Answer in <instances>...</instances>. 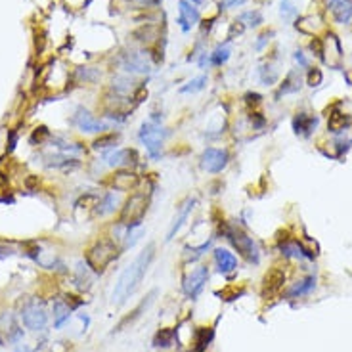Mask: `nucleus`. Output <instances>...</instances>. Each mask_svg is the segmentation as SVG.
<instances>
[{
    "instance_id": "nucleus-1",
    "label": "nucleus",
    "mask_w": 352,
    "mask_h": 352,
    "mask_svg": "<svg viewBox=\"0 0 352 352\" xmlns=\"http://www.w3.org/2000/svg\"><path fill=\"white\" fill-rule=\"evenodd\" d=\"M153 257H155V243H147L146 249L142 251L138 257L134 258L125 270L121 272L117 283H115V289L111 293V302L113 304L121 306V304H125L130 299V295L142 283V279L146 276V272L149 268L151 260H153Z\"/></svg>"
},
{
    "instance_id": "nucleus-2",
    "label": "nucleus",
    "mask_w": 352,
    "mask_h": 352,
    "mask_svg": "<svg viewBox=\"0 0 352 352\" xmlns=\"http://www.w3.org/2000/svg\"><path fill=\"white\" fill-rule=\"evenodd\" d=\"M147 213V197L146 193H132L126 199V203L121 209L119 214V224L126 228H138L144 214Z\"/></svg>"
},
{
    "instance_id": "nucleus-3",
    "label": "nucleus",
    "mask_w": 352,
    "mask_h": 352,
    "mask_svg": "<svg viewBox=\"0 0 352 352\" xmlns=\"http://www.w3.org/2000/svg\"><path fill=\"white\" fill-rule=\"evenodd\" d=\"M117 255L119 253H117L115 243L109 241V239H100V241H96L94 245L88 249L86 260L96 272H102V270H105L107 264H111L115 258H117Z\"/></svg>"
},
{
    "instance_id": "nucleus-4",
    "label": "nucleus",
    "mask_w": 352,
    "mask_h": 352,
    "mask_svg": "<svg viewBox=\"0 0 352 352\" xmlns=\"http://www.w3.org/2000/svg\"><path fill=\"white\" fill-rule=\"evenodd\" d=\"M138 136H140V140H142V144L146 146L147 153L151 155L153 159H157V157L161 155L163 138H165V134H163V128H161V125H159V121H153V119H151V121L142 123Z\"/></svg>"
},
{
    "instance_id": "nucleus-5",
    "label": "nucleus",
    "mask_w": 352,
    "mask_h": 352,
    "mask_svg": "<svg viewBox=\"0 0 352 352\" xmlns=\"http://www.w3.org/2000/svg\"><path fill=\"white\" fill-rule=\"evenodd\" d=\"M224 235L228 237V241L239 251L241 257H245L249 262H255V264L258 262V247L257 243L253 241V237H249L239 228H230V226L224 228Z\"/></svg>"
},
{
    "instance_id": "nucleus-6",
    "label": "nucleus",
    "mask_w": 352,
    "mask_h": 352,
    "mask_svg": "<svg viewBox=\"0 0 352 352\" xmlns=\"http://www.w3.org/2000/svg\"><path fill=\"white\" fill-rule=\"evenodd\" d=\"M21 320L25 323V327L31 331H44L48 325V314L46 308L37 301L27 302L21 310Z\"/></svg>"
},
{
    "instance_id": "nucleus-7",
    "label": "nucleus",
    "mask_w": 352,
    "mask_h": 352,
    "mask_svg": "<svg viewBox=\"0 0 352 352\" xmlns=\"http://www.w3.org/2000/svg\"><path fill=\"white\" fill-rule=\"evenodd\" d=\"M228 161H230V153L228 149H218V147H207L203 155H201V169L211 172V174H218L226 169Z\"/></svg>"
},
{
    "instance_id": "nucleus-8",
    "label": "nucleus",
    "mask_w": 352,
    "mask_h": 352,
    "mask_svg": "<svg viewBox=\"0 0 352 352\" xmlns=\"http://www.w3.org/2000/svg\"><path fill=\"white\" fill-rule=\"evenodd\" d=\"M207 279H209V268H207V266H197V268H193V270L186 276V279H184V293L188 295V297H191V299H195V297L203 291Z\"/></svg>"
},
{
    "instance_id": "nucleus-9",
    "label": "nucleus",
    "mask_w": 352,
    "mask_h": 352,
    "mask_svg": "<svg viewBox=\"0 0 352 352\" xmlns=\"http://www.w3.org/2000/svg\"><path fill=\"white\" fill-rule=\"evenodd\" d=\"M73 125L81 132H103L107 130V125L103 123L102 119L94 117L90 111L79 107L77 113L73 115Z\"/></svg>"
},
{
    "instance_id": "nucleus-10",
    "label": "nucleus",
    "mask_w": 352,
    "mask_h": 352,
    "mask_svg": "<svg viewBox=\"0 0 352 352\" xmlns=\"http://www.w3.org/2000/svg\"><path fill=\"white\" fill-rule=\"evenodd\" d=\"M327 8L335 17V21L341 25H350L352 23V0H325Z\"/></svg>"
},
{
    "instance_id": "nucleus-11",
    "label": "nucleus",
    "mask_w": 352,
    "mask_h": 352,
    "mask_svg": "<svg viewBox=\"0 0 352 352\" xmlns=\"http://www.w3.org/2000/svg\"><path fill=\"white\" fill-rule=\"evenodd\" d=\"M178 10H180V17H178V23H180V27H182V31H190L191 25H195V23L199 21V10L193 4H190V2H186V0H180L178 2Z\"/></svg>"
},
{
    "instance_id": "nucleus-12",
    "label": "nucleus",
    "mask_w": 352,
    "mask_h": 352,
    "mask_svg": "<svg viewBox=\"0 0 352 352\" xmlns=\"http://www.w3.org/2000/svg\"><path fill=\"white\" fill-rule=\"evenodd\" d=\"M283 279H285V274L281 270H278V268H274V270L268 272V274L264 276V283H262L264 297H266V295L278 293L279 289H281V285H283Z\"/></svg>"
},
{
    "instance_id": "nucleus-13",
    "label": "nucleus",
    "mask_w": 352,
    "mask_h": 352,
    "mask_svg": "<svg viewBox=\"0 0 352 352\" xmlns=\"http://www.w3.org/2000/svg\"><path fill=\"white\" fill-rule=\"evenodd\" d=\"M136 159H138V157H136V151H134V149H115V151H111V153L105 157V161H107L109 167H125V165L134 163Z\"/></svg>"
},
{
    "instance_id": "nucleus-14",
    "label": "nucleus",
    "mask_w": 352,
    "mask_h": 352,
    "mask_svg": "<svg viewBox=\"0 0 352 352\" xmlns=\"http://www.w3.org/2000/svg\"><path fill=\"white\" fill-rule=\"evenodd\" d=\"M125 67L128 71H134V73H149V71H151V69H149L151 65H149V61L146 59V56H144V54H138V52L126 54Z\"/></svg>"
},
{
    "instance_id": "nucleus-15",
    "label": "nucleus",
    "mask_w": 352,
    "mask_h": 352,
    "mask_svg": "<svg viewBox=\"0 0 352 352\" xmlns=\"http://www.w3.org/2000/svg\"><path fill=\"white\" fill-rule=\"evenodd\" d=\"M214 260H216V266L222 274L234 272L237 268V258L228 249H214Z\"/></svg>"
},
{
    "instance_id": "nucleus-16",
    "label": "nucleus",
    "mask_w": 352,
    "mask_h": 352,
    "mask_svg": "<svg viewBox=\"0 0 352 352\" xmlns=\"http://www.w3.org/2000/svg\"><path fill=\"white\" fill-rule=\"evenodd\" d=\"M113 188L117 191H130L136 188L138 184V176L132 174V172H126V170H121L117 174L113 176Z\"/></svg>"
},
{
    "instance_id": "nucleus-17",
    "label": "nucleus",
    "mask_w": 352,
    "mask_h": 352,
    "mask_svg": "<svg viewBox=\"0 0 352 352\" xmlns=\"http://www.w3.org/2000/svg\"><path fill=\"white\" fill-rule=\"evenodd\" d=\"M193 205H195V199H188V201H186V203L182 205L180 213H178V216H174V222H172V226H170L169 234H167V241H170V239H172V237L176 235V232H178V230L182 228V224L186 222V218L190 216Z\"/></svg>"
},
{
    "instance_id": "nucleus-18",
    "label": "nucleus",
    "mask_w": 352,
    "mask_h": 352,
    "mask_svg": "<svg viewBox=\"0 0 352 352\" xmlns=\"http://www.w3.org/2000/svg\"><path fill=\"white\" fill-rule=\"evenodd\" d=\"M316 125H318V119L310 117L306 113H299V115L293 119L295 132H297V134H302V136H310V132L314 130Z\"/></svg>"
},
{
    "instance_id": "nucleus-19",
    "label": "nucleus",
    "mask_w": 352,
    "mask_h": 352,
    "mask_svg": "<svg viewBox=\"0 0 352 352\" xmlns=\"http://www.w3.org/2000/svg\"><path fill=\"white\" fill-rule=\"evenodd\" d=\"M299 88H301V75L297 73V71H291V73L285 77V81H283L281 88H279L278 98L281 94H291V92H297Z\"/></svg>"
},
{
    "instance_id": "nucleus-20",
    "label": "nucleus",
    "mask_w": 352,
    "mask_h": 352,
    "mask_svg": "<svg viewBox=\"0 0 352 352\" xmlns=\"http://www.w3.org/2000/svg\"><path fill=\"white\" fill-rule=\"evenodd\" d=\"M316 285V279L314 276H310V278L302 279V281H299L297 285H293L289 291H287V297H302V295L310 293L312 289H314Z\"/></svg>"
},
{
    "instance_id": "nucleus-21",
    "label": "nucleus",
    "mask_w": 352,
    "mask_h": 352,
    "mask_svg": "<svg viewBox=\"0 0 352 352\" xmlns=\"http://www.w3.org/2000/svg\"><path fill=\"white\" fill-rule=\"evenodd\" d=\"M346 125H348V117H346L345 113H341V111H333V113L329 115V123H327V126H329L331 132H341Z\"/></svg>"
},
{
    "instance_id": "nucleus-22",
    "label": "nucleus",
    "mask_w": 352,
    "mask_h": 352,
    "mask_svg": "<svg viewBox=\"0 0 352 352\" xmlns=\"http://www.w3.org/2000/svg\"><path fill=\"white\" fill-rule=\"evenodd\" d=\"M117 195L115 193H107L103 199H100L98 203V214H107V213H113L117 209Z\"/></svg>"
},
{
    "instance_id": "nucleus-23",
    "label": "nucleus",
    "mask_w": 352,
    "mask_h": 352,
    "mask_svg": "<svg viewBox=\"0 0 352 352\" xmlns=\"http://www.w3.org/2000/svg\"><path fill=\"white\" fill-rule=\"evenodd\" d=\"M279 14H281V17H283L285 21H293L295 17H297V14H299V10H297V4H295L293 0H281V6H279Z\"/></svg>"
},
{
    "instance_id": "nucleus-24",
    "label": "nucleus",
    "mask_w": 352,
    "mask_h": 352,
    "mask_svg": "<svg viewBox=\"0 0 352 352\" xmlns=\"http://www.w3.org/2000/svg\"><path fill=\"white\" fill-rule=\"evenodd\" d=\"M119 140V134H115V132H107V134H102L100 138L94 140V144H92V147L94 149H105V147H111L115 146Z\"/></svg>"
},
{
    "instance_id": "nucleus-25",
    "label": "nucleus",
    "mask_w": 352,
    "mask_h": 352,
    "mask_svg": "<svg viewBox=\"0 0 352 352\" xmlns=\"http://www.w3.org/2000/svg\"><path fill=\"white\" fill-rule=\"evenodd\" d=\"M207 84V77L205 75H201V77H195V79H191L188 84H184L182 88H180V92L182 94H193V92H199V90H203Z\"/></svg>"
},
{
    "instance_id": "nucleus-26",
    "label": "nucleus",
    "mask_w": 352,
    "mask_h": 352,
    "mask_svg": "<svg viewBox=\"0 0 352 352\" xmlns=\"http://www.w3.org/2000/svg\"><path fill=\"white\" fill-rule=\"evenodd\" d=\"M230 54H232V50H230L228 44L218 46V48L211 54V63H213V65H222V63H226L228 58H230Z\"/></svg>"
},
{
    "instance_id": "nucleus-27",
    "label": "nucleus",
    "mask_w": 352,
    "mask_h": 352,
    "mask_svg": "<svg viewBox=\"0 0 352 352\" xmlns=\"http://www.w3.org/2000/svg\"><path fill=\"white\" fill-rule=\"evenodd\" d=\"M213 337H214V331L213 329H199V333H197V341H195V345H197V350L201 352V350H205L207 346H209V343L213 341Z\"/></svg>"
},
{
    "instance_id": "nucleus-28",
    "label": "nucleus",
    "mask_w": 352,
    "mask_h": 352,
    "mask_svg": "<svg viewBox=\"0 0 352 352\" xmlns=\"http://www.w3.org/2000/svg\"><path fill=\"white\" fill-rule=\"evenodd\" d=\"M172 339H174V331H170V329H161L157 335H155V346H170L172 345Z\"/></svg>"
},
{
    "instance_id": "nucleus-29",
    "label": "nucleus",
    "mask_w": 352,
    "mask_h": 352,
    "mask_svg": "<svg viewBox=\"0 0 352 352\" xmlns=\"http://www.w3.org/2000/svg\"><path fill=\"white\" fill-rule=\"evenodd\" d=\"M239 21H247L245 25H249V27H258L262 23V15H260V12H243L239 15Z\"/></svg>"
},
{
    "instance_id": "nucleus-30",
    "label": "nucleus",
    "mask_w": 352,
    "mask_h": 352,
    "mask_svg": "<svg viewBox=\"0 0 352 352\" xmlns=\"http://www.w3.org/2000/svg\"><path fill=\"white\" fill-rule=\"evenodd\" d=\"M260 81H262L264 84H274V82L278 81V71H276L272 65L260 67Z\"/></svg>"
},
{
    "instance_id": "nucleus-31",
    "label": "nucleus",
    "mask_w": 352,
    "mask_h": 352,
    "mask_svg": "<svg viewBox=\"0 0 352 352\" xmlns=\"http://www.w3.org/2000/svg\"><path fill=\"white\" fill-rule=\"evenodd\" d=\"M54 316H56V327H61L63 322L69 320V308H67L65 304L58 302V304L54 306Z\"/></svg>"
},
{
    "instance_id": "nucleus-32",
    "label": "nucleus",
    "mask_w": 352,
    "mask_h": 352,
    "mask_svg": "<svg viewBox=\"0 0 352 352\" xmlns=\"http://www.w3.org/2000/svg\"><path fill=\"white\" fill-rule=\"evenodd\" d=\"M322 79H323V75L320 69H310V71H308V84H310V86H320V84H322Z\"/></svg>"
},
{
    "instance_id": "nucleus-33",
    "label": "nucleus",
    "mask_w": 352,
    "mask_h": 352,
    "mask_svg": "<svg viewBox=\"0 0 352 352\" xmlns=\"http://www.w3.org/2000/svg\"><path fill=\"white\" fill-rule=\"evenodd\" d=\"M310 48H312V52H314L318 58L323 59V46H322V40H320V38H314V40L310 42Z\"/></svg>"
},
{
    "instance_id": "nucleus-34",
    "label": "nucleus",
    "mask_w": 352,
    "mask_h": 352,
    "mask_svg": "<svg viewBox=\"0 0 352 352\" xmlns=\"http://www.w3.org/2000/svg\"><path fill=\"white\" fill-rule=\"evenodd\" d=\"M243 29H245V25H243L241 21H235V23H232V27H230V33H228V37H230V38H234L235 35H241Z\"/></svg>"
},
{
    "instance_id": "nucleus-35",
    "label": "nucleus",
    "mask_w": 352,
    "mask_h": 352,
    "mask_svg": "<svg viewBox=\"0 0 352 352\" xmlns=\"http://www.w3.org/2000/svg\"><path fill=\"white\" fill-rule=\"evenodd\" d=\"M295 59L297 63H301V67H308V59L302 56V52H295Z\"/></svg>"
},
{
    "instance_id": "nucleus-36",
    "label": "nucleus",
    "mask_w": 352,
    "mask_h": 352,
    "mask_svg": "<svg viewBox=\"0 0 352 352\" xmlns=\"http://www.w3.org/2000/svg\"><path fill=\"white\" fill-rule=\"evenodd\" d=\"M245 100H247V103H255V105H257V103H260V96L258 94H247L245 96Z\"/></svg>"
},
{
    "instance_id": "nucleus-37",
    "label": "nucleus",
    "mask_w": 352,
    "mask_h": 352,
    "mask_svg": "<svg viewBox=\"0 0 352 352\" xmlns=\"http://www.w3.org/2000/svg\"><path fill=\"white\" fill-rule=\"evenodd\" d=\"M247 0H224V6H230V8H234V6H241V4H245Z\"/></svg>"
},
{
    "instance_id": "nucleus-38",
    "label": "nucleus",
    "mask_w": 352,
    "mask_h": 352,
    "mask_svg": "<svg viewBox=\"0 0 352 352\" xmlns=\"http://www.w3.org/2000/svg\"><path fill=\"white\" fill-rule=\"evenodd\" d=\"M258 38H260V40L255 44V48H257V50H262V46L266 44V40H268V35H262V37H258Z\"/></svg>"
},
{
    "instance_id": "nucleus-39",
    "label": "nucleus",
    "mask_w": 352,
    "mask_h": 352,
    "mask_svg": "<svg viewBox=\"0 0 352 352\" xmlns=\"http://www.w3.org/2000/svg\"><path fill=\"white\" fill-rule=\"evenodd\" d=\"M191 2H195V4H199V2H201V0H191Z\"/></svg>"
},
{
    "instance_id": "nucleus-40",
    "label": "nucleus",
    "mask_w": 352,
    "mask_h": 352,
    "mask_svg": "<svg viewBox=\"0 0 352 352\" xmlns=\"http://www.w3.org/2000/svg\"><path fill=\"white\" fill-rule=\"evenodd\" d=\"M151 2H155V4H157V2H161V0H151Z\"/></svg>"
}]
</instances>
